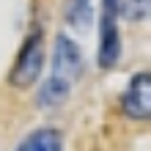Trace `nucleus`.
Wrapping results in <instances>:
<instances>
[{"instance_id":"f257e3e1","label":"nucleus","mask_w":151,"mask_h":151,"mask_svg":"<svg viewBox=\"0 0 151 151\" xmlns=\"http://www.w3.org/2000/svg\"><path fill=\"white\" fill-rule=\"evenodd\" d=\"M41 66H44V39H41V30H36L22 44L19 55H17V63L11 69V74H8V83L14 88H28L39 80Z\"/></svg>"},{"instance_id":"f03ea898","label":"nucleus","mask_w":151,"mask_h":151,"mask_svg":"<svg viewBox=\"0 0 151 151\" xmlns=\"http://www.w3.org/2000/svg\"><path fill=\"white\" fill-rule=\"evenodd\" d=\"M99 66L113 69L121 58V36H118V14L113 8V0L102 3V22H99Z\"/></svg>"},{"instance_id":"7ed1b4c3","label":"nucleus","mask_w":151,"mask_h":151,"mask_svg":"<svg viewBox=\"0 0 151 151\" xmlns=\"http://www.w3.org/2000/svg\"><path fill=\"white\" fill-rule=\"evenodd\" d=\"M80 74H83V55H80L77 44L60 33L55 39V52H52V77L72 85Z\"/></svg>"},{"instance_id":"20e7f679","label":"nucleus","mask_w":151,"mask_h":151,"mask_svg":"<svg viewBox=\"0 0 151 151\" xmlns=\"http://www.w3.org/2000/svg\"><path fill=\"white\" fill-rule=\"evenodd\" d=\"M121 107L129 118L148 121V115H151V77H148V72H140L132 77L127 93L121 99Z\"/></svg>"},{"instance_id":"39448f33","label":"nucleus","mask_w":151,"mask_h":151,"mask_svg":"<svg viewBox=\"0 0 151 151\" xmlns=\"http://www.w3.org/2000/svg\"><path fill=\"white\" fill-rule=\"evenodd\" d=\"M60 148H63V140H60L58 129H39L17 151H60Z\"/></svg>"},{"instance_id":"423d86ee","label":"nucleus","mask_w":151,"mask_h":151,"mask_svg":"<svg viewBox=\"0 0 151 151\" xmlns=\"http://www.w3.org/2000/svg\"><path fill=\"white\" fill-rule=\"evenodd\" d=\"M113 8H115L118 17H124L129 22H137V19H146L148 17L151 0H113Z\"/></svg>"},{"instance_id":"0eeeda50","label":"nucleus","mask_w":151,"mask_h":151,"mask_svg":"<svg viewBox=\"0 0 151 151\" xmlns=\"http://www.w3.org/2000/svg\"><path fill=\"white\" fill-rule=\"evenodd\" d=\"M69 91H72V85H66V83H60V80H55V77H50L47 83H44V88H41V93H39V102L44 104V107H55V104H60V102H66V96H69Z\"/></svg>"},{"instance_id":"6e6552de","label":"nucleus","mask_w":151,"mask_h":151,"mask_svg":"<svg viewBox=\"0 0 151 151\" xmlns=\"http://www.w3.org/2000/svg\"><path fill=\"white\" fill-rule=\"evenodd\" d=\"M66 19H69V25L88 28V22H91V0H69Z\"/></svg>"}]
</instances>
